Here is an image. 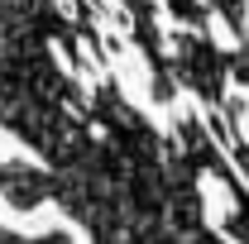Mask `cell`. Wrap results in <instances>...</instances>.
<instances>
[{"label": "cell", "instance_id": "obj_1", "mask_svg": "<svg viewBox=\"0 0 249 244\" xmlns=\"http://www.w3.org/2000/svg\"><path fill=\"white\" fill-rule=\"evenodd\" d=\"M0 192H5L19 211H29L43 196H53V182H48V173H34L24 163H5V168H0Z\"/></svg>", "mask_w": 249, "mask_h": 244}]
</instances>
